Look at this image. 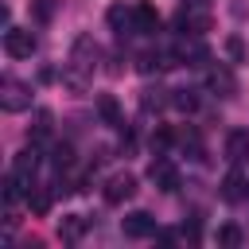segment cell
<instances>
[{
	"mask_svg": "<svg viewBox=\"0 0 249 249\" xmlns=\"http://www.w3.org/2000/svg\"><path fill=\"white\" fill-rule=\"evenodd\" d=\"M54 8H58V0H31V12H35L39 23H51L54 19Z\"/></svg>",
	"mask_w": 249,
	"mask_h": 249,
	"instance_id": "23",
	"label": "cell"
},
{
	"mask_svg": "<svg viewBox=\"0 0 249 249\" xmlns=\"http://www.w3.org/2000/svg\"><path fill=\"white\" fill-rule=\"evenodd\" d=\"M175 27L183 35H202V31H210V16L206 12H195V8H179L175 12Z\"/></svg>",
	"mask_w": 249,
	"mask_h": 249,
	"instance_id": "9",
	"label": "cell"
},
{
	"mask_svg": "<svg viewBox=\"0 0 249 249\" xmlns=\"http://www.w3.org/2000/svg\"><path fill=\"white\" fill-rule=\"evenodd\" d=\"M105 23H109V31H113L117 39L132 35V8H124V4H109V12H105Z\"/></svg>",
	"mask_w": 249,
	"mask_h": 249,
	"instance_id": "11",
	"label": "cell"
},
{
	"mask_svg": "<svg viewBox=\"0 0 249 249\" xmlns=\"http://www.w3.org/2000/svg\"><path fill=\"white\" fill-rule=\"evenodd\" d=\"M51 124H54V113L51 109H35V121H31V128H27V140L39 148V144H47L51 140Z\"/></svg>",
	"mask_w": 249,
	"mask_h": 249,
	"instance_id": "14",
	"label": "cell"
},
{
	"mask_svg": "<svg viewBox=\"0 0 249 249\" xmlns=\"http://www.w3.org/2000/svg\"><path fill=\"white\" fill-rule=\"evenodd\" d=\"M35 167H39V156H35V144H31L27 152H19V156H16L12 175H16V179H19L27 191H31V187H35Z\"/></svg>",
	"mask_w": 249,
	"mask_h": 249,
	"instance_id": "10",
	"label": "cell"
},
{
	"mask_svg": "<svg viewBox=\"0 0 249 249\" xmlns=\"http://www.w3.org/2000/svg\"><path fill=\"white\" fill-rule=\"evenodd\" d=\"M136 195V175H128V171H121V175H113L109 183H105V202L109 206H121V202H128Z\"/></svg>",
	"mask_w": 249,
	"mask_h": 249,
	"instance_id": "8",
	"label": "cell"
},
{
	"mask_svg": "<svg viewBox=\"0 0 249 249\" xmlns=\"http://www.w3.org/2000/svg\"><path fill=\"white\" fill-rule=\"evenodd\" d=\"M218 195H222L226 202H245V198H249V179L233 167V171L222 179V191H218Z\"/></svg>",
	"mask_w": 249,
	"mask_h": 249,
	"instance_id": "12",
	"label": "cell"
},
{
	"mask_svg": "<svg viewBox=\"0 0 249 249\" xmlns=\"http://www.w3.org/2000/svg\"><path fill=\"white\" fill-rule=\"evenodd\" d=\"M206 82H210V89H214V93H222V97H230V93L237 89V86H233V74H230V70H222V66H218V70H210V78H206Z\"/></svg>",
	"mask_w": 249,
	"mask_h": 249,
	"instance_id": "17",
	"label": "cell"
},
{
	"mask_svg": "<svg viewBox=\"0 0 249 249\" xmlns=\"http://www.w3.org/2000/svg\"><path fill=\"white\" fill-rule=\"evenodd\" d=\"M156 241H160V245H171L175 233H171V230H156Z\"/></svg>",
	"mask_w": 249,
	"mask_h": 249,
	"instance_id": "26",
	"label": "cell"
},
{
	"mask_svg": "<svg viewBox=\"0 0 249 249\" xmlns=\"http://www.w3.org/2000/svg\"><path fill=\"white\" fill-rule=\"evenodd\" d=\"M226 54H230L233 62H245V43H241L237 35H230V39H226Z\"/></svg>",
	"mask_w": 249,
	"mask_h": 249,
	"instance_id": "25",
	"label": "cell"
},
{
	"mask_svg": "<svg viewBox=\"0 0 249 249\" xmlns=\"http://www.w3.org/2000/svg\"><path fill=\"white\" fill-rule=\"evenodd\" d=\"M82 233H86V218H82V214H66V218L58 222V237H62V241H78Z\"/></svg>",
	"mask_w": 249,
	"mask_h": 249,
	"instance_id": "16",
	"label": "cell"
},
{
	"mask_svg": "<svg viewBox=\"0 0 249 249\" xmlns=\"http://www.w3.org/2000/svg\"><path fill=\"white\" fill-rule=\"evenodd\" d=\"M156 218L148 214V210H132V214H124L121 218V233L124 237H132V241H140V237H156Z\"/></svg>",
	"mask_w": 249,
	"mask_h": 249,
	"instance_id": "3",
	"label": "cell"
},
{
	"mask_svg": "<svg viewBox=\"0 0 249 249\" xmlns=\"http://www.w3.org/2000/svg\"><path fill=\"white\" fill-rule=\"evenodd\" d=\"M171 140H175V136H171V128H156V132H152V152H167V148H171Z\"/></svg>",
	"mask_w": 249,
	"mask_h": 249,
	"instance_id": "24",
	"label": "cell"
},
{
	"mask_svg": "<svg viewBox=\"0 0 249 249\" xmlns=\"http://www.w3.org/2000/svg\"><path fill=\"white\" fill-rule=\"evenodd\" d=\"M93 66H97V43H93L89 35H78L74 47H70V62L62 66V82H66L74 93H86Z\"/></svg>",
	"mask_w": 249,
	"mask_h": 249,
	"instance_id": "1",
	"label": "cell"
},
{
	"mask_svg": "<svg viewBox=\"0 0 249 249\" xmlns=\"http://www.w3.org/2000/svg\"><path fill=\"white\" fill-rule=\"evenodd\" d=\"M27 206H31L35 214H47V210H51V191H43V187H31V191H27Z\"/></svg>",
	"mask_w": 249,
	"mask_h": 249,
	"instance_id": "21",
	"label": "cell"
},
{
	"mask_svg": "<svg viewBox=\"0 0 249 249\" xmlns=\"http://www.w3.org/2000/svg\"><path fill=\"white\" fill-rule=\"evenodd\" d=\"M0 109L4 113H23L31 109V86L19 78H0Z\"/></svg>",
	"mask_w": 249,
	"mask_h": 249,
	"instance_id": "2",
	"label": "cell"
},
{
	"mask_svg": "<svg viewBox=\"0 0 249 249\" xmlns=\"http://www.w3.org/2000/svg\"><path fill=\"white\" fill-rule=\"evenodd\" d=\"M148 179H152L160 191H175V187H179V171H175V163H171L163 152H156V160L148 163Z\"/></svg>",
	"mask_w": 249,
	"mask_h": 249,
	"instance_id": "4",
	"label": "cell"
},
{
	"mask_svg": "<svg viewBox=\"0 0 249 249\" xmlns=\"http://www.w3.org/2000/svg\"><path fill=\"white\" fill-rule=\"evenodd\" d=\"M31 51H35V35L31 31H23V27H8L4 31V54L8 58H31Z\"/></svg>",
	"mask_w": 249,
	"mask_h": 249,
	"instance_id": "6",
	"label": "cell"
},
{
	"mask_svg": "<svg viewBox=\"0 0 249 249\" xmlns=\"http://www.w3.org/2000/svg\"><path fill=\"white\" fill-rule=\"evenodd\" d=\"M175 54H179L183 66H206V62H210V51H206V43H202L198 35H183L179 47H175Z\"/></svg>",
	"mask_w": 249,
	"mask_h": 249,
	"instance_id": "7",
	"label": "cell"
},
{
	"mask_svg": "<svg viewBox=\"0 0 249 249\" xmlns=\"http://www.w3.org/2000/svg\"><path fill=\"white\" fill-rule=\"evenodd\" d=\"M97 113H101V121H105V124L121 128V105H117V97H113V93H97Z\"/></svg>",
	"mask_w": 249,
	"mask_h": 249,
	"instance_id": "15",
	"label": "cell"
},
{
	"mask_svg": "<svg viewBox=\"0 0 249 249\" xmlns=\"http://www.w3.org/2000/svg\"><path fill=\"white\" fill-rule=\"evenodd\" d=\"M132 31L136 35H156L160 31V12L152 0H136L132 4Z\"/></svg>",
	"mask_w": 249,
	"mask_h": 249,
	"instance_id": "5",
	"label": "cell"
},
{
	"mask_svg": "<svg viewBox=\"0 0 249 249\" xmlns=\"http://www.w3.org/2000/svg\"><path fill=\"white\" fill-rule=\"evenodd\" d=\"M226 160H230L233 167L249 160V132H245V128H233V132L226 136Z\"/></svg>",
	"mask_w": 249,
	"mask_h": 249,
	"instance_id": "13",
	"label": "cell"
},
{
	"mask_svg": "<svg viewBox=\"0 0 249 249\" xmlns=\"http://www.w3.org/2000/svg\"><path fill=\"white\" fill-rule=\"evenodd\" d=\"M171 105L179 113H195L198 109V89H171Z\"/></svg>",
	"mask_w": 249,
	"mask_h": 249,
	"instance_id": "18",
	"label": "cell"
},
{
	"mask_svg": "<svg viewBox=\"0 0 249 249\" xmlns=\"http://www.w3.org/2000/svg\"><path fill=\"white\" fill-rule=\"evenodd\" d=\"M163 105H171V97H163V89H144L140 93V109L144 113H160Z\"/></svg>",
	"mask_w": 249,
	"mask_h": 249,
	"instance_id": "19",
	"label": "cell"
},
{
	"mask_svg": "<svg viewBox=\"0 0 249 249\" xmlns=\"http://www.w3.org/2000/svg\"><path fill=\"white\" fill-rule=\"evenodd\" d=\"M51 163H54L58 171H70V167H74V148H70V144H54Z\"/></svg>",
	"mask_w": 249,
	"mask_h": 249,
	"instance_id": "20",
	"label": "cell"
},
{
	"mask_svg": "<svg viewBox=\"0 0 249 249\" xmlns=\"http://www.w3.org/2000/svg\"><path fill=\"white\" fill-rule=\"evenodd\" d=\"M218 245H226V249H237V245H241V230H237L233 222L218 226Z\"/></svg>",
	"mask_w": 249,
	"mask_h": 249,
	"instance_id": "22",
	"label": "cell"
}]
</instances>
